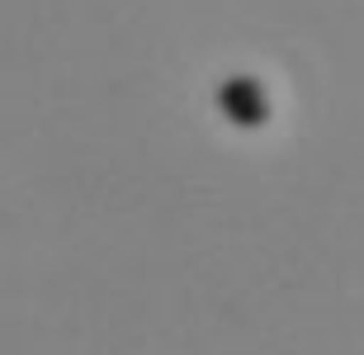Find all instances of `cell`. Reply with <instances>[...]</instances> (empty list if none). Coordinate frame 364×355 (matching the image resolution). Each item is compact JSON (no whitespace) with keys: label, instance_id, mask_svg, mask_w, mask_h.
Segmentation results:
<instances>
[{"label":"cell","instance_id":"1","mask_svg":"<svg viewBox=\"0 0 364 355\" xmlns=\"http://www.w3.org/2000/svg\"><path fill=\"white\" fill-rule=\"evenodd\" d=\"M218 110L237 128H265L270 123V95L256 76H228L218 85Z\"/></svg>","mask_w":364,"mask_h":355}]
</instances>
